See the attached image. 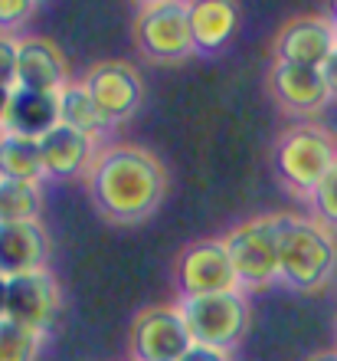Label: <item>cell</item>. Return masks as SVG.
Instances as JSON below:
<instances>
[{"label": "cell", "instance_id": "cell-1", "mask_svg": "<svg viewBox=\"0 0 337 361\" xmlns=\"http://www.w3.org/2000/svg\"><path fill=\"white\" fill-rule=\"evenodd\" d=\"M89 197L112 224H141L167 194V171L160 158L138 145H112L95 154L85 174Z\"/></svg>", "mask_w": 337, "mask_h": 361}, {"label": "cell", "instance_id": "cell-25", "mask_svg": "<svg viewBox=\"0 0 337 361\" xmlns=\"http://www.w3.org/2000/svg\"><path fill=\"white\" fill-rule=\"evenodd\" d=\"M180 361H229V352H216V348H206V345H190V352Z\"/></svg>", "mask_w": 337, "mask_h": 361}, {"label": "cell", "instance_id": "cell-18", "mask_svg": "<svg viewBox=\"0 0 337 361\" xmlns=\"http://www.w3.org/2000/svg\"><path fill=\"white\" fill-rule=\"evenodd\" d=\"M0 178L4 180H37L43 178V158H39L37 138L23 135H0Z\"/></svg>", "mask_w": 337, "mask_h": 361}, {"label": "cell", "instance_id": "cell-15", "mask_svg": "<svg viewBox=\"0 0 337 361\" xmlns=\"http://www.w3.org/2000/svg\"><path fill=\"white\" fill-rule=\"evenodd\" d=\"M49 237L43 224H0V276L17 279V276L46 269Z\"/></svg>", "mask_w": 337, "mask_h": 361}, {"label": "cell", "instance_id": "cell-16", "mask_svg": "<svg viewBox=\"0 0 337 361\" xmlns=\"http://www.w3.org/2000/svg\"><path fill=\"white\" fill-rule=\"evenodd\" d=\"M190 13V37H193V53L210 56L236 37L239 27V7L229 0H193L187 4Z\"/></svg>", "mask_w": 337, "mask_h": 361}, {"label": "cell", "instance_id": "cell-10", "mask_svg": "<svg viewBox=\"0 0 337 361\" xmlns=\"http://www.w3.org/2000/svg\"><path fill=\"white\" fill-rule=\"evenodd\" d=\"M59 283L49 269L7 279V319L23 325L30 332L43 335L59 319Z\"/></svg>", "mask_w": 337, "mask_h": 361}, {"label": "cell", "instance_id": "cell-4", "mask_svg": "<svg viewBox=\"0 0 337 361\" xmlns=\"http://www.w3.org/2000/svg\"><path fill=\"white\" fill-rule=\"evenodd\" d=\"M337 161V142L318 125H295L275 145V171L298 194H314Z\"/></svg>", "mask_w": 337, "mask_h": 361}, {"label": "cell", "instance_id": "cell-13", "mask_svg": "<svg viewBox=\"0 0 337 361\" xmlns=\"http://www.w3.org/2000/svg\"><path fill=\"white\" fill-rule=\"evenodd\" d=\"M269 89L279 99L281 109L295 115H318L328 109L331 92L328 82L321 76V69L291 66V63H272L269 69Z\"/></svg>", "mask_w": 337, "mask_h": 361}, {"label": "cell", "instance_id": "cell-26", "mask_svg": "<svg viewBox=\"0 0 337 361\" xmlns=\"http://www.w3.org/2000/svg\"><path fill=\"white\" fill-rule=\"evenodd\" d=\"M321 76H324V82H328L331 99H337V49L328 56V63L321 66Z\"/></svg>", "mask_w": 337, "mask_h": 361}, {"label": "cell", "instance_id": "cell-8", "mask_svg": "<svg viewBox=\"0 0 337 361\" xmlns=\"http://www.w3.org/2000/svg\"><path fill=\"white\" fill-rule=\"evenodd\" d=\"M187 322L177 305H148L132 322V355L134 361H180L190 352Z\"/></svg>", "mask_w": 337, "mask_h": 361}, {"label": "cell", "instance_id": "cell-9", "mask_svg": "<svg viewBox=\"0 0 337 361\" xmlns=\"http://www.w3.org/2000/svg\"><path fill=\"white\" fill-rule=\"evenodd\" d=\"M177 286L184 295H213V293H236L233 259L226 253L223 240H197L177 257Z\"/></svg>", "mask_w": 337, "mask_h": 361}, {"label": "cell", "instance_id": "cell-27", "mask_svg": "<svg viewBox=\"0 0 337 361\" xmlns=\"http://www.w3.org/2000/svg\"><path fill=\"white\" fill-rule=\"evenodd\" d=\"M7 319V279L0 276V322Z\"/></svg>", "mask_w": 337, "mask_h": 361}, {"label": "cell", "instance_id": "cell-24", "mask_svg": "<svg viewBox=\"0 0 337 361\" xmlns=\"http://www.w3.org/2000/svg\"><path fill=\"white\" fill-rule=\"evenodd\" d=\"M33 4L27 0H0V33H7V30L20 27L23 20L33 17Z\"/></svg>", "mask_w": 337, "mask_h": 361}, {"label": "cell", "instance_id": "cell-22", "mask_svg": "<svg viewBox=\"0 0 337 361\" xmlns=\"http://www.w3.org/2000/svg\"><path fill=\"white\" fill-rule=\"evenodd\" d=\"M308 200H311V207H314L321 224L337 227V161H334V168L324 174V180L314 188V194H311Z\"/></svg>", "mask_w": 337, "mask_h": 361}, {"label": "cell", "instance_id": "cell-7", "mask_svg": "<svg viewBox=\"0 0 337 361\" xmlns=\"http://www.w3.org/2000/svg\"><path fill=\"white\" fill-rule=\"evenodd\" d=\"M82 86L92 95V102H95V109H98V118H102L105 128L128 122L141 109V102H144L141 73L132 63H122V59L95 63V66L85 73Z\"/></svg>", "mask_w": 337, "mask_h": 361}, {"label": "cell", "instance_id": "cell-12", "mask_svg": "<svg viewBox=\"0 0 337 361\" xmlns=\"http://www.w3.org/2000/svg\"><path fill=\"white\" fill-rule=\"evenodd\" d=\"M69 79V63L66 53L53 43L49 37H23L17 49V86L33 89V92H49L59 95V89H66Z\"/></svg>", "mask_w": 337, "mask_h": 361}, {"label": "cell", "instance_id": "cell-29", "mask_svg": "<svg viewBox=\"0 0 337 361\" xmlns=\"http://www.w3.org/2000/svg\"><path fill=\"white\" fill-rule=\"evenodd\" d=\"M308 361H337V352H321V355H314V358H308Z\"/></svg>", "mask_w": 337, "mask_h": 361}, {"label": "cell", "instance_id": "cell-21", "mask_svg": "<svg viewBox=\"0 0 337 361\" xmlns=\"http://www.w3.org/2000/svg\"><path fill=\"white\" fill-rule=\"evenodd\" d=\"M39 338H43V335L30 332L23 325L4 319V322H0V361H37Z\"/></svg>", "mask_w": 337, "mask_h": 361}, {"label": "cell", "instance_id": "cell-28", "mask_svg": "<svg viewBox=\"0 0 337 361\" xmlns=\"http://www.w3.org/2000/svg\"><path fill=\"white\" fill-rule=\"evenodd\" d=\"M7 102H10V89L0 86V128H4V115H7Z\"/></svg>", "mask_w": 337, "mask_h": 361}, {"label": "cell", "instance_id": "cell-20", "mask_svg": "<svg viewBox=\"0 0 337 361\" xmlns=\"http://www.w3.org/2000/svg\"><path fill=\"white\" fill-rule=\"evenodd\" d=\"M43 210V190L37 180L0 178V224H33Z\"/></svg>", "mask_w": 337, "mask_h": 361}, {"label": "cell", "instance_id": "cell-17", "mask_svg": "<svg viewBox=\"0 0 337 361\" xmlns=\"http://www.w3.org/2000/svg\"><path fill=\"white\" fill-rule=\"evenodd\" d=\"M59 125V102L49 92H33V89H10L7 115H4V132L23 135V138H43Z\"/></svg>", "mask_w": 337, "mask_h": 361}, {"label": "cell", "instance_id": "cell-30", "mask_svg": "<svg viewBox=\"0 0 337 361\" xmlns=\"http://www.w3.org/2000/svg\"><path fill=\"white\" fill-rule=\"evenodd\" d=\"M331 20H334V27H337V4L331 7Z\"/></svg>", "mask_w": 337, "mask_h": 361}, {"label": "cell", "instance_id": "cell-23", "mask_svg": "<svg viewBox=\"0 0 337 361\" xmlns=\"http://www.w3.org/2000/svg\"><path fill=\"white\" fill-rule=\"evenodd\" d=\"M17 49L20 39L0 33V86L4 89H17Z\"/></svg>", "mask_w": 337, "mask_h": 361}, {"label": "cell", "instance_id": "cell-6", "mask_svg": "<svg viewBox=\"0 0 337 361\" xmlns=\"http://www.w3.org/2000/svg\"><path fill=\"white\" fill-rule=\"evenodd\" d=\"M226 253L233 259L236 279L246 289H259L279 279V227L275 217L243 220L223 237Z\"/></svg>", "mask_w": 337, "mask_h": 361}, {"label": "cell", "instance_id": "cell-14", "mask_svg": "<svg viewBox=\"0 0 337 361\" xmlns=\"http://www.w3.org/2000/svg\"><path fill=\"white\" fill-rule=\"evenodd\" d=\"M39 158H43V178L72 180L89 174L95 161V142L82 132H72L66 125H56L53 132L39 138Z\"/></svg>", "mask_w": 337, "mask_h": 361}, {"label": "cell", "instance_id": "cell-19", "mask_svg": "<svg viewBox=\"0 0 337 361\" xmlns=\"http://www.w3.org/2000/svg\"><path fill=\"white\" fill-rule=\"evenodd\" d=\"M56 102H59V125H66L72 132L89 135L92 142L105 132L102 118H98V109H95L92 95H89V89H85L82 82L72 79L66 89H59Z\"/></svg>", "mask_w": 337, "mask_h": 361}, {"label": "cell", "instance_id": "cell-11", "mask_svg": "<svg viewBox=\"0 0 337 361\" xmlns=\"http://www.w3.org/2000/svg\"><path fill=\"white\" fill-rule=\"evenodd\" d=\"M337 49V27L324 13H305L288 20L275 37V63L321 69Z\"/></svg>", "mask_w": 337, "mask_h": 361}, {"label": "cell", "instance_id": "cell-5", "mask_svg": "<svg viewBox=\"0 0 337 361\" xmlns=\"http://www.w3.org/2000/svg\"><path fill=\"white\" fill-rule=\"evenodd\" d=\"M134 43L148 59L177 63L193 56L190 13L180 0H148L134 13Z\"/></svg>", "mask_w": 337, "mask_h": 361}, {"label": "cell", "instance_id": "cell-2", "mask_svg": "<svg viewBox=\"0 0 337 361\" xmlns=\"http://www.w3.org/2000/svg\"><path fill=\"white\" fill-rule=\"evenodd\" d=\"M275 227H279V279L301 293L321 289L337 267V247L328 227L305 217H275Z\"/></svg>", "mask_w": 337, "mask_h": 361}, {"label": "cell", "instance_id": "cell-3", "mask_svg": "<svg viewBox=\"0 0 337 361\" xmlns=\"http://www.w3.org/2000/svg\"><path fill=\"white\" fill-rule=\"evenodd\" d=\"M180 315L187 322L193 345H206L216 352H229L249 332V299L239 289L236 293H213V295H184Z\"/></svg>", "mask_w": 337, "mask_h": 361}]
</instances>
